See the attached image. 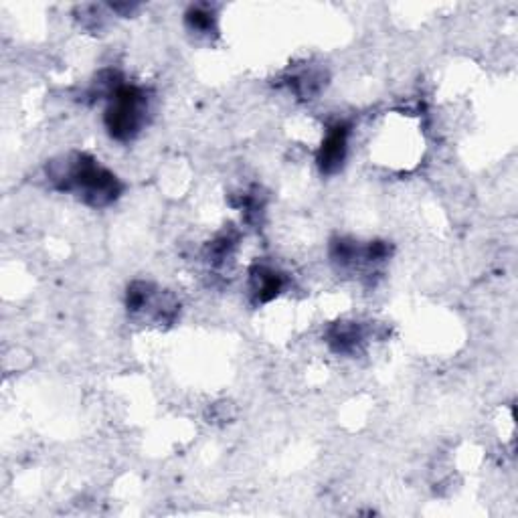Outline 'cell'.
I'll return each mask as SVG.
<instances>
[{"instance_id": "1", "label": "cell", "mask_w": 518, "mask_h": 518, "mask_svg": "<svg viewBox=\"0 0 518 518\" xmlns=\"http://www.w3.org/2000/svg\"><path fill=\"white\" fill-rule=\"evenodd\" d=\"M45 172L55 191L73 195L94 209L114 205L124 193V183L118 175L85 152L61 154L47 164Z\"/></svg>"}, {"instance_id": "2", "label": "cell", "mask_w": 518, "mask_h": 518, "mask_svg": "<svg viewBox=\"0 0 518 518\" xmlns=\"http://www.w3.org/2000/svg\"><path fill=\"white\" fill-rule=\"evenodd\" d=\"M150 116V94L140 85L122 83L108 98L104 126L112 140L132 142L146 128Z\"/></svg>"}, {"instance_id": "3", "label": "cell", "mask_w": 518, "mask_h": 518, "mask_svg": "<svg viewBox=\"0 0 518 518\" xmlns=\"http://www.w3.org/2000/svg\"><path fill=\"white\" fill-rule=\"evenodd\" d=\"M126 310L132 316H146L158 324H170L179 316V302L172 294L158 290L150 282H132L126 292Z\"/></svg>"}, {"instance_id": "4", "label": "cell", "mask_w": 518, "mask_h": 518, "mask_svg": "<svg viewBox=\"0 0 518 518\" xmlns=\"http://www.w3.org/2000/svg\"><path fill=\"white\" fill-rule=\"evenodd\" d=\"M391 255V245L385 241L361 243L349 237H336L330 243V259L340 270H363L383 264Z\"/></svg>"}, {"instance_id": "5", "label": "cell", "mask_w": 518, "mask_h": 518, "mask_svg": "<svg viewBox=\"0 0 518 518\" xmlns=\"http://www.w3.org/2000/svg\"><path fill=\"white\" fill-rule=\"evenodd\" d=\"M349 138L351 126L347 122H336L326 130V136L316 154V164L322 175L332 177L342 170L349 156Z\"/></svg>"}, {"instance_id": "6", "label": "cell", "mask_w": 518, "mask_h": 518, "mask_svg": "<svg viewBox=\"0 0 518 518\" xmlns=\"http://www.w3.org/2000/svg\"><path fill=\"white\" fill-rule=\"evenodd\" d=\"M288 280L286 276L266 264H255L249 270V294L253 304H268L272 300H276L284 288H286Z\"/></svg>"}, {"instance_id": "7", "label": "cell", "mask_w": 518, "mask_h": 518, "mask_svg": "<svg viewBox=\"0 0 518 518\" xmlns=\"http://www.w3.org/2000/svg\"><path fill=\"white\" fill-rule=\"evenodd\" d=\"M326 342L338 355H355L365 344V330L359 322H336L328 328Z\"/></svg>"}, {"instance_id": "8", "label": "cell", "mask_w": 518, "mask_h": 518, "mask_svg": "<svg viewBox=\"0 0 518 518\" xmlns=\"http://www.w3.org/2000/svg\"><path fill=\"white\" fill-rule=\"evenodd\" d=\"M322 85H324V77L314 69H304L292 75L290 79V88L294 90L296 96L304 100H312L314 96H318L322 92Z\"/></svg>"}, {"instance_id": "9", "label": "cell", "mask_w": 518, "mask_h": 518, "mask_svg": "<svg viewBox=\"0 0 518 518\" xmlns=\"http://www.w3.org/2000/svg\"><path fill=\"white\" fill-rule=\"evenodd\" d=\"M185 23L197 35H211L217 31V15L209 5H195L187 11Z\"/></svg>"}, {"instance_id": "10", "label": "cell", "mask_w": 518, "mask_h": 518, "mask_svg": "<svg viewBox=\"0 0 518 518\" xmlns=\"http://www.w3.org/2000/svg\"><path fill=\"white\" fill-rule=\"evenodd\" d=\"M237 233L233 231H225V233H219L209 245H207V257L209 262L213 264H221L225 262V259L233 253V249L237 247Z\"/></svg>"}]
</instances>
